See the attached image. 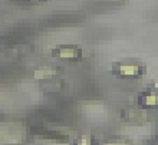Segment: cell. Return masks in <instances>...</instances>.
<instances>
[{
  "mask_svg": "<svg viewBox=\"0 0 158 145\" xmlns=\"http://www.w3.org/2000/svg\"><path fill=\"white\" fill-rule=\"evenodd\" d=\"M137 104L141 109L158 108V89L148 86L137 95Z\"/></svg>",
  "mask_w": 158,
  "mask_h": 145,
  "instance_id": "2",
  "label": "cell"
},
{
  "mask_svg": "<svg viewBox=\"0 0 158 145\" xmlns=\"http://www.w3.org/2000/svg\"><path fill=\"white\" fill-rule=\"evenodd\" d=\"M60 72H62V69H59V68L43 66V68L36 69L33 75L38 81H46V79H52V78H55V76H58Z\"/></svg>",
  "mask_w": 158,
  "mask_h": 145,
  "instance_id": "5",
  "label": "cell"
},
{
  "mask_svg": "<svg viewBox=\"0 0 158 145\" xmlns=\"http://www.w3.org/2000/svg\"><path fill=\"white\" fill-rule=\"evenodd\" d=\"M145 109H124V111L121 112V118L122 121L125 122H128V124H142V122H145L147 121V114Z\"/></svg>",
  "mask_w": 158,
  "mask_h": 145,
  "instance_id": "4",
  "label": "cell"
},
{
  "mask_svg": "<svg viewBox=\"0 0 158 145\" xmlns=\"http://www.w3.org/2000/svg\"><path fill=\"white\" fill-rule=\"evenodd\" d=\"M32 2H46V0H32Z\"/></svg>",
  "mask_w": 158,
  "mask_h": 145,
  "instance_id": "8",
  "label": "cell"
},
{
  "mask_svg": "<svg viewBox=\"0 0 158 145\" xmlns=\"http://www.w3.org/2000/svg\"><path fill=\"white\" fill-rule=\"evenodd\" d=\"M131 139H109L106 144H131Z\"/></svg>",
  "mask_w": 158,
  "mask_h": 145,
  "instance_id": "6",
  "label": "cell"
},
{
  "mask_svg": "<svg viewBox=\"0 0 158 145\" xmlns=\"http://www.w3.org/2000/svg\"><path fill=\"white\" fill-rule=\"evenodd\" d=\"M50 53L53 58L63 59V60H72V62H78L83 56V52L78 46H56L50 50Z\"/></svg>",
  "mask_w": 158,
  "mask_h": 145,
  "instance_id": "3",
  "label": "cell"
},
{
  "mask_svg": "<svg viewBox=\"0 0 158 145\" xmlns=\"http://www.w3.org/2000/svg\"><path fill=\"white\" fill-rule=\"evenodd\" d=\"M150 86L157 88V89H158V79H157V81H154V82H151V83H150Z\"/></svg>",
  "mask_w": 158,
  "mask_h": 145,
  "instance_id": "7",
  "label": "cell"
},
{
  "mask_svg": "<svg viewBox=\"0 0 158 145\" xmlns=\"http://www.w3.org/2000/svg\"><path fill=\"white\" fill-rule=\"evenodd\" d=\"M111 72L119 78H139L147 73V66L137 59L118 60L111 65Z\"/></svg>",
  "mask_w": 158,
  "mask_h": 145,
  "instance_id": "1",
  "label": "cell"
}]
</instances>
